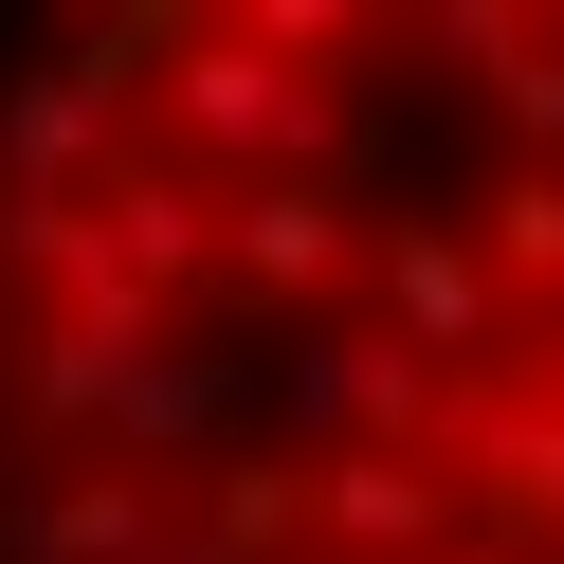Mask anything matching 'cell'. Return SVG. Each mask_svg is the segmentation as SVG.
<instances>
[{
  "mask_svg": "<svg viewBox=\"0 0 564 564\" xmlns=\"http://www.w3.org/2000/svg\"><path fill=\"white\" fill-rule=\"evenodd\" d=\"M0 564H564V0H110L0 74Z\"/></svg>",
  "mask_w": 564,
  "mask_h": 564,
  "instance_id": "obj_1",
  "label": "cell"
}]
</instances>
